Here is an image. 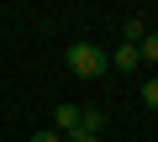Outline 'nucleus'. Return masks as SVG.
Masks as SVG:
<instances>
[{
	"label": "nucleus",
	"instance_id": "1a4fd4ad",
	"mask_svg": "<svg viewBox=\"0 0 158 142\" xmlns=\"http://www.w3.org/2000/svg\"><path fill=\"white\" fill-rule=\"evenodd\" d=\"M74 142H100V137H74Z\"/></svg>",
	"mask_w": 158,
	"mask_h": 142
},
{
	"label": "nucleus",
	"instance_id": "20e7f679",
	"mask_svg": "<svg viewBox=\"0 0 158 142\" xmlns=\"http://www.w3.org/2000/svg\"><path fill=\"white\" fill-rule=\"evenodd\" d=\"M111 68H121V74H137V68H142V53H137V47H127V42H121V47H116V53H111Z\"/></svg>",
	"mask_w": 158,
	"mask_h": 142
},
{
	"label": "nucleus",
	"instance_id": "f257e3e1",
	"mask_svg": "<svg viewBox=\"0 0 158 142\" xmlns=\"http://www.w3.org/2000/svg\"><path fill=\"white\" fill-rule=\"evenodd\" d=\"M106 68H111V53L106 47H95V42H74L69 47V74L74 79H100Z\"/></svg>",
	"mask_w": 158,
	"mask_h": 142
},
{
	"label": "nucleus",
	"instance_id": "6e6552de",
	"mask_svg": "<svg viewBox=\"0 0 158 142\" xmlns=\"http://www.w3.org/2000/svg\"><path fill=\"white\" fill-rule=\"evenodd\" d=\"M32 142H63V137H58V132H37Z\"/></svg>",
	"mask_w": 158,
	"mask_h": 142
},
{
	"label": "nucleus",
	"instance_id": "39448f33",
	"mask_svg": "<svg viewBox=\"0 0 158 142\" xmlns=\"http://www.w3.org/2000/svg\"><path fill=\"white\" fill-rule=\"evenodd\" d=\"M142 37H148V21H142V16H127V21H121V42H127V47H137Z\"/></svg>",
	"mask_w": 158,
	"mask_h": 142
},
{
	"label": "nucleus",
	"instance_id": "423d86ee",
	"mask_svg": "<svg viewBox=\"0 0 158 142\" xmlns=\"http://www.w3.org/2000/svg\"><path fill=\"white\" fill-rule=\"evenodd\" d=\"M137 53H142V63H158V32H148V37L137 42Z\"/></svg>",
	"mask_w": 158,
	"mask_h": 142
},
{
	"label": "nucleus",
	"instance_id": "7ed1b4c3",
	"mask_svg": "<svg viewBox=\"0 0 158 142\" xmlns=\"http://www.w3.org/2000/svg\"><path fill=\"white\" fill-rule=\"evenodd\" d=\"M100 126H106V111H100V105H85V111H79V132H74V137H100ZM74 137H69V142H74Z\"/></svg>",
	"mask_w": 158,
	"mask_h": 142
},
{
	"label": "nucleus",
	"instance_id": "f03ea898",
	"mask_svg": "<svg viewBox=\"0 0 158 142\" xmlns=\"http://www.w3.org/2000/svg\"><path fill=\"white\" fill-rule=\"evenodd\" d=\"M53 132H58L63 142L79 132V105H74V100H58V105H53Z\"/></svg>",
	"mask_w": 158,
	"mask_h": 142
},
{
	"label": "nucleus",
	"instance_id": "0eeeda50",
	"mask_svg": "<svg viewBox=\"0 0 158 142\" xmlns=\"http://www.w3.org/2000/svg\"><path fill=\"white\" fill-rule=\"evenodd\" d=\"M142 105H148V111H158V74H148V79H142Z\"/></svg>",
	"mask_w": 158,
	"mask_h": 142
}]
</instances>
